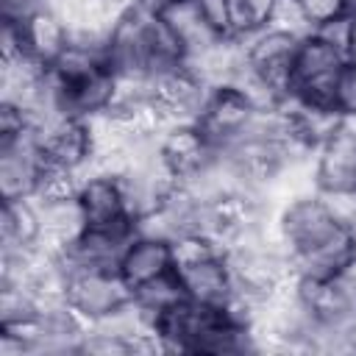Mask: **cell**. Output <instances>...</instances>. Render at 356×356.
<instances>
[{
  "label": "cell",
  "mask_w": 356,
  "mask_h": 356,
  "mask_svg": "<svg viewBox=\"0 0 356 356\" xmlns=\"http://www.w3.org/2000/svg\"><path fill=\"white\" fill-rule=\"evenodd\" d=\"M44 170L42 147H39V128L0 142V195L3 200L11 197H33L39 175Z\"/></svg>",
  "instance_id": "30bf717a"
},
{
  "label": "cell",
  "mask_w": 356,
  "mask_h": 356,
  "mask_svg": "<svg viewBox=\"0 0 356 356\" xmlns=\"http://www.w3.org/2000/svg\"><path fill=\"white\" fill-rule=\"evenodd\" d=\"M278 0H225V28L228 39H248L256 31L267 28Z\"/></svg>",
  "instance_id": "2e32d148"
},
{
  "label": "cell",
  "mask_w": 356,
  "mask_h": 356,
  "mask_svg": "<svg viewBox=\"0 0 356 356\" xmlns=\"http://www.w3.org/2000/svg\"><path fill=\"white\" fill-rule=\"evenodd\" d=\"M178 278L184 284L186 298L209 306H225L234 292V270L228 261V253H214L209 259H197L189 264H178Z\"/></svg>",
  "instance_id": "4fadbf2b"
},
{
  "label": "cell",
  "mask_w": 356,
  "mask_h": 356,
  "mask_svg": "<svg viewBox=\"0 0 356 356\" xmlns=\"http://www.w3.org/2000/svg\"><path fill=\"white\" fill-rule=\"evenodd\" d=\"M270 234L289 256L295 275H334L356 256V231L314 189L289 195L270 217Z\"/></svg>",
  "instance_id": "6da1fadb"
},
{
  "label": "cell",
  "mask_w": 356,
  "mask_h": 356,
  "mask_svg": "<svg viewBox=\"0 0 356 356\" xmlns=\"http://www.w3.org/2000/svg\"><path fill=\"white\" fill-rule=\"evenodd\" d=\"M53 0H0V19L3 22H22L31 14L47 8Z\"/></svg>",
  "instance_id": "7402d4cb"
},
{
  "label": "cell",
  "mask_w": 356,
  "mask_h": 356,
  "mask_svg": "<svg viewBox=\"0 0 356 356\" xmlns=\"http://www.w3.org/2000/svg\"><path fill=\"white\" fill-rule=\"evenodd\" d=\"M136 228H97V225H83L75 239L67 245L64 256L58 259L64 270L70 267H117L125 245Z\"/></svg>",
  "instance_id": "7c38bea8"
},
{
  "label": "cell",
  "mask_w": 356,
  "mask_h": 356,
  "mask_svg": "<svg viewBox=\"0 0 356 356\" xmlns=\"http://www.w3.org/2000/svg\"><path fill=\"white\" fill-rule=\"evenodd\" d=\"M64 298L89 325H97L125 312L134 303V289L117 267H70Z\"/></svg>",
  "instance_id": "3957f363"
},
{
  "label": "cell",
  "mask_w": 356,
  "mask_h": 356,
  "mask_svg": "<svg viewBox=\"0 0 356 356\" xmlns=\"http://www.w3.org/2000/svg\"><path fill=\"white\" fill-rule=\"evenodd\" d=\"M312 186L328 200H356V122H342L312 153Z\"/></svg>",
  "instance_id": "8992f818"
},
{
  "label": "cell",
  "mask_w": 356,
  "mask_h": 356,
  "mask_svg": "<svg viewBox=\"0 0 356 356\" xmlns=\"http://www.w3.org/2000/svg\"><path fill=\"white\" fill-rule=\"evenodd\" d=\"M22 39V50L28 53V58H33L42 67H50L70 44V28L61 19V14L56 11V6L50 3L47 8L31 14L22 22H14Z\"/></svg>",
  "instance_id": "5bb4252c"
},
{
  "label": "cell",
  "mask_w": 356,
  "mask_h": 356,
  "mask_svg": "<svg viewBox=\"0 0 356 356\" xmlns=\"http://www.w3.org/2000/svg\"><path fill=\"white\" fill-rule=\"evenodd\" d=\"M270 25H273V28H281V31H289V33H295V36H303V33L312 31V25L306 22V17H303L298 0H278Z\"/></svg>",
  "instance_id": "44dd1931"
},
{
  "label": "cell",
  "mask_w": 356,
  "mask_h": 356,
  "mask_svg": "<svg viewBox=\"0 0 356 356\" xmlns=\"http://www.w3.org/2000/svg\"><path fill=\"white\" fill-rule=\"evenodd\" d=\"M172 6H175V0H134L131 3V8H136L147 17H164Z\"/></svg>",
  "instance_id": "603a6c76"
},
{
  "label": "cell",
  "mask_w": 356,
  "mask_h": 356,
  "mask_svg": "<svg viewBox=\"0 0 356 356\" xmlns=\"http://www.w3.org/2000/svg\"><path fill=\"white\" fill-rule=\"evenodd\" d=\"M156 159L170 178L192 184L220 164V147L192 122H170L156 139Z\"/></svg>",
  "instance_id": "5b68a950"
},
{
  "label": "cell",
  "mask_w": 356,
  "mask_h": 356,
  "mask_svg": "<svg viewBox=\"0 0 356 356\" xmlns=\"http://www.w3.org/2000/svg\"><path fill=\"white\" fill-rule=\"evenodd\" d=\"M108 3H111L114 8H120V11H125V8H131V3H134V0H108Z\"/></svg>",
  "instance_id": "cb8c5ba5"
},
{
  "label": "cell",
  "mask_w": 356,
  "mask_h": 356,
  "mask_svg": "<svg viewBox=\"0 0 356 356\" xmlns=\"http://www.w3.org/2000/svg\"><path fill=\"white\" fill-rule=\"evenodd\" d=\"M181 298H186V292H184V284L178 278V270H170V273H164V275L142 284L139 289H134V309L147 323L153 314H159L161 309L172 306Z\"/></svg>",
  "instance_id": "e0dca14e"
},
{
  "label": "cell",
  "mask_w": 356,
  "mask_h": 356,
  "mask_svg": "<svg viewBox=\"0 0 356 356\" xmlns=\"http://www.w3.org/2000/svg\"><path fill=\"white\" fill-rule=\"evenodd\" d=\"M39 147L44 164L86 172L95 161V134L92 122L81 117H47L39 125Z\"/></svg>",
  "instance_id": "9c48e42d"
},
{
  "label": "cell",
  "mask_w": 356,
  "mask_h": 356,
  "mask_svg": "<svg viewBox=\"0 0 356 356\" xmlns=\"http://www.w3.org/2000/svg\"><path fill=\"white\" fill-rule=\"evenodd\" d=\"M175 3H192V0H175Z\"/></svg>",
  "instance_id": "d4e9b609"
},
{
  "label": "cell",
  "mask_w": 356,
  "mask_h": 356,
  "mask_svg": "<svg viewBox=\"0 0 356 356\" xmlns=\"http://www.w3.org/2000/svg\"><path fill=\"white\" fill-rule=\"evenodd\" d=\"M334 108L342 120L356 122V56H348L334 83Z\"/></svg>",
  "instance_id": "d6986e66"
},
{
  "label": "cell",
  "mask_w": 356,
  "mask_h": 356,
  "mask_svg": "<svg viewBox=\"0 0 356 356\" xmlns=\"http://www.w3.org/2000/svg\"><path fill=\"white\" fill-rule=\"evenodd\" d=\"M81 181H83V172L44 164V170H42V175H39V184H36V192H33V200H36L39 206L72 203V200L78 197Z\"/></svg>",
  "instance_id": "ac0fdd59"
},
{
  "label": "cell",
  "mask_w": 356,
  "mask_h": 356,
  "mask_svg": "<svg viewBox=\"0 0 356 356\" xmlns=\"http://www.w3.org/2000/svg\"><path fill=\"white\" fill-rule=\"evenodd\" d=\"M209 89H211V83L189 61L167 64L145 81L147 97L153 100V106L161 111V117L167 122H192V120H197Z\"/></svg>",
  "instance_id": "52a82bcc"
},
{
  "label": "cell",
  "mask_w": 356,
  "mask_h": 356,
  "mask_svg": "<svg viewBox=\"0 0 356 356\" xmlns=\"http://www.w3.org/2000/svg\"><path fill=\"white\" fill-rule=\"evenodd\" d=\"M117 270L131 289H139L142 284L175 270L172 239L161 234H150V231H136L131 242L125 245Z\"/></svg>",
  "instance_id": "8fae6325"
},
{
  "label": "cell",
  "mask_w": 356,
  "mask_h": 356,
  "mask_svg": "<svg viewBox=\"0 0 356 356\" xmlns=\"http://www.w3.org/2000/svg\"><path fill=\"white\" fill-rule=\"evenodd\" d=\"M44 231L42 209L33 197L3 200L0 211V248L3 250H28L36 248Z\"/></svg>",
  "instance_id": "9a60e30c"
},
{
  "label": "cell",
  "mask_w": 356,
  "mask_h": 356,
  "mask_svg": "<svg viewBox=\"0 0 356 356\" xmlns=\"http://www.w3.org/2000/svg\"><path fill=\"white\" fill-rule=\"evenodd\" d=\"M261 108L267 106H261L259 97L242 81H220V83H211L195 122L222 150L253 128Z\"/></svg>",
  "instance_id": "277c9868"
},
{
  "label": "cell",
  "mask_w": 356,
  "mask_h": 356,
  "mask_svg": "<svg viewBox=\"0 0 356 356\" xmlns=\"http://www.w3.org/2000/svg\"><path fill=\"white\" fill-rule=\"evenodd\" d=\"M83 225H97V228H136L139 220L131 209V197L125 189L122 175L117 172H100L89 170L83 172L78 197H75Z\"/></svg>",
  "instance_id": "ba28073f"
},
{
  "label": "cell",
  "mask_w": 356,
  "mask_h": 356,
  "mask_svg": "<svg viewBox=\"0 0 356 356\" xmlns=\"http://www.w3.org/2000/svg\"><path fill=\"white\" fill-rule=\"evenodd\" d=\"M298 6L306 22L312 25V31L353 14V0H298Z\"/></svg>",
  "instance_id": "ffe728a7"
},
{
  "label": "cell",
  "mask_w": 356,
  "mask_h": 356,
  "mask_svg": "<svg viewBox=\"0 0 356 356\" xmlns=\"http://www.w3.org/2000/svg\"><path fill=\"white\" fill-rule=\"evenodd\" d=\"M345 61H348V53L331 39H325L320 31L303 33L298 42L295 58H292L289 100L334 108V83Z\"/></svg>",
  "instance_id": "7a4b0ae2"
}]
</instances>
